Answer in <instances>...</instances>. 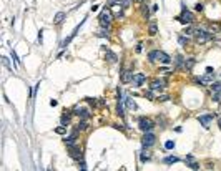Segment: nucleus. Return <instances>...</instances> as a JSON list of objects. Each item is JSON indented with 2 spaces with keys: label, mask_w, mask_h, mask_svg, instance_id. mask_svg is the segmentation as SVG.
I'll return each instance as SVG.
<instances>
[{
  "label": "nucleus",
  "mask_w": 221,
  "mask_h": 171,
  "mask_svg": "<svg viewBox=\"0 0 221 171\" xmlns=\"http://www.w3.org/2000/svg\"><path fill=\"white\" fill-rule=\"evenodd\" d=\"M148 60L153 63V62H161V63L168 65L171 62V57L168 53H165V52H160V50H153L148 53Z\"/></svg>",
  "instance_id": "1"
},
{
  "label": "nucleus",
  "mask_w": 221,
  "mask_h": 171,
  "mask_svg": "<svg viewBox=\"0 0 221 171\" xmlns=\"http://www.w3.org/2000/svg\"><path fill=\"white\" fill-rule=\"evenodd\" d=\"M100 27L101 28H108V27L111 25V22H113V14H111L110 8H105V10H101L100 14Z\"/></svg>",
  "instance_id": "2"
},
{
  "label": "nucleus",
  "mask_w": 221,
  "mask_h": 171,
  "mask_svg": "<svg viewBox=\"0 0 221 171\" xmlns=\"http://www.w3.org/2000/svg\"><path fill=\"white\" fill-rule=\"evenodd\" d=\"M196 82L200 83V85H203V86L213 85V82H214V70H213V68H206V75L198 76V78H196Z\"/></svg>",
  "instance_id": "3"
},
{
  "label": "nucleus",
  "mask_w": 221,
  "mask_h": 171,
  "mask_svg": "<svg viewBox=\"0 0 221 171\" xmlns=\"http://www.w3.org/2000/svg\"><path fill=\"white\" fill-rule=\"evenodd\" d=\"M193 35H195V42L196 43H206V42H210V40L213 38V33L204 32V30H195Z\"/></svg>",
  "instance_id": "4"
},
{
  "label": "nucleus",
  "mask_w": 221,
  "mask_h": 171,
  "mask_svg": "<svg viewBox=\"0 0 221 171\" xmlns=\"http://www.w3.org/2000/svg\"><path fill=\"white\" fill-rule=\"evenodd\" d=\"M176 20L178 22H181L183 25H191L193 23V20H195V17H193V14L188 10V8L183 5V12H181V15L180 17H176Z\"/></svg>",
  "instance_id": "5"
},
{
  "label": "nucleus",
  "mask_w": 221,
  "mask_h": 171,
  "mask_svg": "<svg viewBox=\"0 0 221 171\" xmlns=\"http://www.w3.org/2000/svg\"><path fill=\"white\" fill-rule=\"evenodd\" d=\"M138 126H140V130H141L143 133H150L151 130H153L155 123H153V120H150V118L141 116V118H140V121H138Z\"/></svg>",
  "instance_id": "6"
},
{
  "label": "nucleus",
  "mask_w": 221,
  "mask_h": 171,
  "mask_svg": "<svg viewBox=\"0 0 221 171\" xmlns=\"http://www.w3.org/2000/svg\"><path fill=\"white\" fill-rule=\"evenodd\" d=\"M155 143H156V136H155L153 133H151V131L150 133H143V138H141V146H143V148L148 150V148H151Z\"/></svg>",
  "instance_id": "7"
},
{
  "label": "nucleus",
  "mask_w": 221,
  "mask_h": 171,
  "mask_svg": "<svg viewBox=\"0 0 221 171\" xmlns=\"http://www.w3.org/2000/svg\"><path fill=\"white\" fill-rule=\"evenodd\" d=\"M165 86H166V80L165 78H156L150 83V90H153V92H161Z\"/></svg>",
  "instance_id": "8"
},
{
  "label": "nucleus",
  "mask_w": 221,
  "mask_h": 171,
  "mask_svg": "<svg viewBox=\"0 0 221 171\" xmlns=\"http://www.w3.org/2000/svg\"><path fill=\"white\" fill-rule=\"evenodd\" d=\"M213 118H214V113L200 115V116H198V121L203 125V128H210V123H211V120H213Z\"/></svg>",
  "instance_id": "9"
},
{
  "label": "nucleus",
  "mask_w": 221,
  "mask_h": 171,
  "mask_svg": "<svg viewBox=\"0 0 221 171\" xmlns=\"http://www.w3.org/2000/svg\"><path fill=\"white\" fill-rule=\"evenodd\" d=\"M68 150H70V156L73 158V160H77V161H80L82 160V150H80V146H70V148H68Z\"/></svg>",
  "instance_id": "10"
},
{
  "label": "nucleus",
  "mask_w": 221,
  "mask_h": 171,
  "mask_svg": "<svg viewBox=\"0 0 221 171\" xmlns=\"http://www.w3.org/2000/svg\"><path fill=\"white\" fill-rule=\"evenodd\" d=\"M145 82H146V76L143 73H135L133 75V85L135 86H141Z\"/></svg>",
  "instance_id": "11"
},
{
  "label": "nucleus",
  "mask_w": 221,
  "mask_h": 171,
  "mask_svg": "<svg viewBox=\"0 0 221 171\" xmlns=\"http://www.w3.org/2000/svg\"><path fill=\"white\" fill-rule=\"evenodd\" d=\"M73 115H77V116H80V118H90V111L86 110V108H75V110H73Z\"/></svg>",
  "instance_id": "12"
},
{
  "label": "nucleus",
  "mask_w": 221,
  "mask_h": 171,
  "mask_svg": "<svg viewBox=\"0 0 221 171\" xmlns=\"http://www.w3.org/2000/svg\"><path fill=\"white\" fill-rule=\"evenodd\" d=\"M133 75H135V73H132L130 70H125L123 73H121V82H123V83H130V82H133Z\"/></svg>",
  "instance_id": "13"
},
{
  "label": "nucleus",
  "mask_w": 221,
  "mask_h": 171,
  "mask_svg": "<svg viewBox=\"0 0 221 171\" xmlns=\"http://www.w3.org/2000/svg\"><path fill=\"white\" fill-rule=\"evenodd\" d=\"M65 18H67V14H65V12H58V14L53 17V23L55 25H60V23H63Z\"/></svg>",
  "instance_id": "14"
},
{
  "label": "nucleus",
  "mask_w": 221,
  "mask_h": 171,
  "mask_svg": "<svg viewBox=\"0 0 221 171\" xmlns=\"http://www.w3.org/2000/svg\"><path fill=\"white\" fill-rule=\"evenodd\" d=\"M75 143H77V131H73V135H70V136L65 138V145L70 148V146H75Z\"/></svg>",
  "instance_id": "15"
},
{
  "label": "nucleus",
  "mask_w": 221,
  "mask_h": 171,
  "mask_svg": "<svg viewBox=\"0 0 221 171\" xmlns=\"http://www.w3.org/2000/svg\"><path fill=\"white\" fill-rule=\"evenodd\" d=\"M105 60H107L108 63H117L118 57H117V55H115L111 50H107V53H105Z\"/></svg>",
  "instance_id": "16"
},
{
  "label": "nucleus",
  "mask_w": 221,
  "mask_h": 171,
  "mask_svg": "<svg viewBox=\"0 0 221 171\" xmlns=\"http://www.w3.org/2000/svg\"><path fill=\"white\" fill-rule=\"evenodd\" d=\"M175 63H176V68H180V70H186V60L181 57V55H178V57H176Z\"/></svg>",
  "instance_id": "17"
},
{
  "label": "nucleus",
  "mask_w": 221,
  "mask_h": 171,
  "mask_svg": "<svg viewBox=\"0 0 221 171\" xmlns=\"http://www.w3.org/2000/svg\"><path fill=\"white\" fill-rule=\"evenodd\" d=\"M71 115H73V113H70V111H65V113L62 115V126L70 125V118H71Z\"/></svg>",
  "instance_id": "18"
},
{
  "label": "nucleus",
  "mask_w": 221,
  "mask_h": 171,
  "mask_svg": "<svg viewBox=\"0 0 221 171\" xmlns=\"http://www.w3.org/2000/svg\"><path fill=\"white\" fill-rule=\"evenodd\" d=\"M148 33H150L151 37H155L158 33V25L156 22H150V25H148Z\"/></svg>",
  "instance_id": "19"
},
{
  "label": "nucleus",
  "mask_w": 221,
  "mask_h": 171,
  "mask_svg": "<svg viewBox=\"0 0 221 171\" xmlns=\"http://www.w3.org/2000/svg\"><path fill=\"white\" fill-rule=\"evenodd\" d=\"M185 161L189 164V168H193V170H198V168H200V164H198L195 160H193V156H186V158H185Z\"/></svg>",
  "instance_id": "20"
},
{
  "label": "nucleus",
  "mask_w": 221,
  "mask_h": 171,
  "mask_svg": "<svg viewBox=\"0 0 221 171\" xmlns=\"http://www.w3.org/2000/svg\"><path fill=\"white\" fill-rule=\"evenodd\" d=\"M123 5L121 4H117V5H113V17H120L121 15V12H123Z\"/></svg>",
  "instance_id": "21"
},
{
  "label": "nucleus",
  "mask_w": 221,
  "mask_h": 171,
  "mask_svg": "<svg viewBox=\"0 0 221 171\" xmlns=\"http://www.w3.org/2000/svg\"><path fill=\"white\" fill-rule=\"evenodd\" d=\"M178 161H180L178 156H166V158L163 160V163H165V164H173V163H178Z\"/></svg>",
  "instance_id": "22"
},
{
  "label": "nucleus",
  "mask_w": 221,
  "mask_h": 171,
  "mask_svg": "<svg viewBox=\"0 0 221 171\" xmlns=\"http://www.w3.org/2000/svg\"><path fill=\"white\" fill-rule=\"evenodd\" d=\"M86 128H88V123H86V121H80L78 125H77L75 131H77V133H78V131H85Z\"/></svg>",
  "instance_id": "23"
},
{
  "label": "nucleus",
  "mask_w": 221,
  "mask_h": 171,
  "mask_svg": "<svg viewBox=\"0 0 221 171\" xmlns=\"http://www.w3.org/2000/svg\"><path fill=\"white\" fill-rule=\"evenodd\" d=\"M213 93H221V82H216L211 85V95Z\"/></svg>",
  "instance_id": "24"
},
{
  "label": "nucleus",
  "mask_w": 221,
  "mask_h": 171,
  "mask_svg": "<svg viewBox=\"0 0 221 171\" xmlns=\"http://www.w3.org/2000/svg\"><path fill=\"white\" fill-rule=\"evenodd\" d=\"M125 103H126V108H128V110H136V103L133 101V98H126Z\"/></svg>",
  "instance_id": "25"
},
{
  "label": "nucleus",
  "mask_w": 221,
  "mask_h": 171,
  "mask_svg": "<svg viewBox=\"0 0 221 171\" xmlns=\"http://www.w3.org/2000/svg\"><path fill=\"white\" fill-rule=\"evenodd\" d=\"M141 15L145 18H148V15H150V8H148V5H141Z\"/></svg>",
  "instance_id": "26"
},
{
  "label": "nucleus",
  "mask_w": 221,
  "mask_h": 171,
  "mask_svg": "<svg viewBox=\"0 0 221 171\" xmlns=\"http://www.w3.org/2000/svg\"><path fill=\"white\" fill-rule=\"evenodd\" d=\"M12 60H14V65H15V67H18V65H20V62H18V57H17V53H15V52L14 50H12Z\"/></svg>",
  "instance_id": "27"
},
{
  "label": "nucleus",
  "mask_w": 221,
  "mask_h": 171,
  "mask_svg": "<svg viewBox=\"0 0 221 171\" xmlns=\"http://www.w3.org/2000/svg\"><path fill=\"white\" fill-rule=\"evenodd\" d=\"M96 35L98 37H108V28H100Z\"/></svg>",
  "instance_id": "28"
},
{
  "label": "nucleus",
  "mask_w": 221,
  "mask_h": 171,
  "mask_svg": "<svg viewBox=\"0 0 221 171\" xmlns=\"http://www.w3.org/2000/svg\"><path fill=\"white\" fill-rule=\"evenodd\" d=\"M165 148H166V150H173V148H175V141H166L165 143Z\"/></svg>",
  "instance_id": "29"
},
{
  "label": "nucleus",
  "mask_w": 221,
  "mask_h": 171,
  "mask_svg": "<svg viewBox=\"0 0 221 171\" xmlns=\"http://www.w3.org/2000/svg\"><path fill=\"white\" fill-rule=\"evenodd\" d=\"M166 100H170V96H168V95H161V96H158V98H156V101H166Z\"/></svg>",
  "instance_id": "30"
},
{
  "label": "nucleus",
  "mask_w": 221,
  "mask_h": 171,
  "mask_svg": "<svg viewBox=\"0 0 221 171\" xmlns=\"http://www.w3.org/2000/svg\"><path fill=\"white\" fill-rule=\"evenodd\" d=\"M65 131H67V128H65V126H60V128L55 130V133H58V135H63Z\"/></svg>",
  "instance_id": "31"
},
{
  "label": "nucleus",
  "mask_w": 221,
  "mask_h": 171,
  "mask_svg": "<svg viewBox=\"0 0 221 171\" xmlns=\"http://www.w3.org/2000/svg\"><path fill=\"white\" fill-rule=\"evenodd\" d=\"M188 42H189L188 37H180V43H181V45H186Z\"/></svg>",
  "instance_id": "32"
},
{
  "label": "nucleus",
  "mask_w": 221,
  "mask_h": 171,
  "mask_svg": "<svg viewBox=\"0 0 221 171\" xmlns=\"http://www.w3.org/2000/svg\"><path fill=\"white\" fill-rule=\"evenodd\" d=\"M203 8H204L203 4H196V5H195V10H196V12H203Z\"/></svg>",
  "instance_id": "33"
},
{
  "label": "nucleus",
  "mask_w": 221,
  "mask_h": 171,
  "mask_svg": "<svg viewBox=\"0 0 221 171\" xmlns=\"http://www.w3.org/2000/svg\"><path fill=\"white\" fill-rule=\"evenodd\" d=\"M110 5H117V4H123V0H108Z\"/></svg>",
  "instance_id": "34"
},
{
  "label": "nucleus",
  "mask_w": 221,
  "mask_h": 171,
  "mask_svg": "<svg viewBox=\"0 0 221 171\" xmlns=\"http://www.w3.org/2000/svg\"><path fill=\"white\" fill-rule=\"evenodd\" d=\"M86 101H88L90 105H93V106H96V105H98V103H96V100H95V98H86Z\"/></svg>",
  "instance_id": "35"
},
{
  "label": "nucleus",
  "mask_w": 221,
  "mask_h": 171,
  "mask_svg": "<svg viewBox=\"0 0 221 171\" xmlns=\"http://www.w3.org/2000/svg\"><path fill=\"white\" fill-rule=\"evenodd\" d=\"M2 62H4V65H5L7 68H10V62H8V58H7V57H4V58H2Z\"/></svg>",
  "instance_id": "36"
},
{
  "label": "nucleus",
  "mask_w": 221,
  "mask_h": 171,
  "mask_svg": "<svg viewBox=\"0 0 221 171\" xmlns=\"http://www.w3.org/2000/svg\"><path fill=\"white\" fill-rule=\"evenodd\" d=\"M145 96H148V98H151V100H153V90H148V92H145Z\"/></svg>",
  "instance_id": "37"
},
{
  "label": "nucleus",
  "mask_w": 221,
  "mask_h": 171,
  "mask_svg": "<svg viewBox=\"0 0 221 171\" xmlns=\"http://www.w3.org/2000/svg\"><path fill=\"white\" fill-rule=\"evenodd\" d=\"M148 160H150V154H145V153H143L141 154V161L145 163V161H148Z\"/></svg>",
  "instance_id": "38"
},
{
  "label": "nucleus",
  "mask_w": 221,
  "mask_h": 171,
  "mask_svg": "<svg viewBox=\"0 0 221 171\" xmlns=\"http://www.w3.org/2000/svg\"><path fill=\"white\" fill-rule=\"evenodd\" d=\"M42 33H43V30H40V32H38V42L40 43L43 42V35H42Z\"/></svg>",
  "instance_id": "39"
},
{
  "label": "nucleus",
  "mask_w": 221,
  "mask_h": 171,
  "mask_svg": "<svg viewBox=\"0 0 221 171\" xmlns=\"http://www.w3.org/2000/svg\"><path fill=\"white\" fill-rule=\"evenodd\" d=\"M143 50V45H141V43H138V46H136V52H138V53H140V52H141Z\"/></svg>",
  "instance_id": "40"
},
{
  "label": "nucleus",
  "mask_w": 221,
  "mask_h": 171,
  "mask_svg": "<svg viewBox=\"0 0 221 171\" xmlns=\"http://www.w3.org/2000/svg\"><path fill=\"white\" fill-rule=\"evenodd\" d=\"M98 10V5H92V12H96Z\"/></svg>",
  "instance_id": "41"
},
{
  "label": "nucleus",
  "mask_w": 221,
  "mask_h": 171,
  "mask_svg": "<svg viewBox=\"0 0 221 171\" xmlns=\"http://www.w3.org/2000/svg\"><path fill=\"white\" fill-rule=\"evenodd\" d=\"M50 105L52 106H57V100H50Z\"/></svg>",
  "instance_id": "42"
},
{
  "label": "nucleus",
  "mask_w": 221,
  "mask_h": 171,
  "mask_svg": "<svg viewBox=\"0 0 221 171\" xmlns=\"http://www.w3.org/2000/svg\"><path fill=\"white\" fill-rule=\"evenodd\" d=\"M80 168H82L80 171H85V163H83V161H82V166H80Z\"/></svg>",
  "instance_id": "43"
},
{
  "label": "nucleus",
  "mask_w": 221,
  "mask_h": 171,
  "mask_svg": "<svg viewBox=\"0 0 221 171\" xmlns=\"http://www.w3.org/2000/svg\"><path fill=\"white\" fill-rule=\"evenodd\" d=\"M218 125H219V128H221V118H219V120H218Z\"/></svg>",
  "instance_id": "44"
},
{
  "label": "nucleus",
  "mask_w": 221,
  "mask_h": 171,
  "mask_svg": "<svg viewBox=\"0 0 221 171\" xmlns=\"http://www.w3.org/2000/svg\"><path fill=\"white\" fill-rule=\"evenodd\" d=\"M133 2H143V0H133Z\"/></svg>",
  "instance_id": "45"
},
{
  "label": "nucleus",
  "mask_w": 221,
  "mask_h": 171,
  "mask_svg": "<svg viewBox=\"0 0 221 171\" xmlns=\"http://www.w3.org/2000/svg\"><path fill=\"white\" fill-rule=\"evenodd\" d=\"M195 171H196V170H195Z\"/></svg>",
  "instance_id": "46"
}]
</instances>
